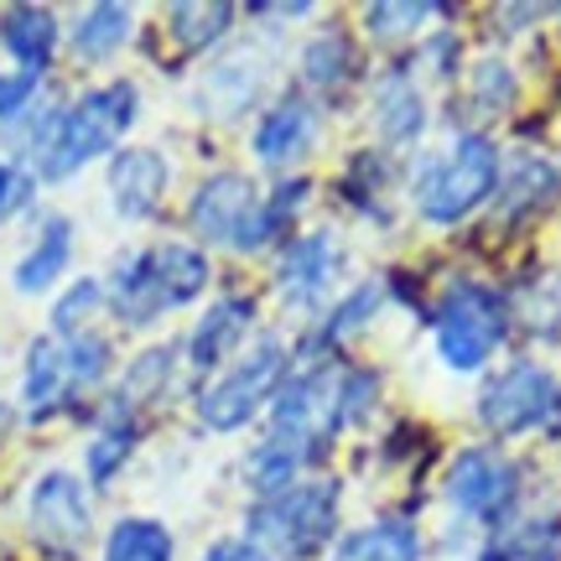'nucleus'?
<instances>
[{"label": "nucleus", "mask_w": 561, "mask_h": 561, "mask_svg": "<svg viewBox=\"0 0 561 561\" xmlns=\"http://www.w3.org/2000/svg\"><path fill=\"white\" fill-rule=\"evenodd\" d=\"M297 468H301L297 453H286L280 442L265 437L261 447H250V458H244V479H250V489L265 500V494H280L286 483L297 479Z\"/></svg>", "instance_id": "obj_28"}, {"label": "nucleus", "mask_w": 561, "mask_h": 561, "mask_svg": "<svg viewBox=\"0 0 561 561\" xmlns=\"http://www.w3.org/2000/svg\"><path fill=\"white\" fill-rule=\"evenodd\" d=\"M312 140H318V110L301 94H286L255 125V161L261 167H291L312 151Z\"/></svg>", "instance_id": "obj_12"}, {"label": "nucleus", "mask_w": 561, "mask_h": 561, "mask_svg": "<svg viewBox=\"0 0 561 561\" xmlns=\"http://www.w3.org/2000/svg\"><path fill=\"white\" fill-rule=\"evenodd\" d=\"M442 494L468 520H500L520 494V468L504 458L500 447H462L458 458L447 462Z\"/></svg>", "instance_id": "obj_9"}, {"label": "nucleus", "mask_w": 561, "mask_h": 561, "mask_svg": "<svg viewBox=\"0 0 561 561\" xmlns=\"http://www.w3.org/2000/svg\"><path fill=\"white\" fill-rule=\"evenodd\" d=\"M68 255H73V224L62 219V214H53V219L42 224V234L32 240V250L16 261V291H26V297L47 291L68 271Z\"/></svg>", "instance_id": "obj_19"}, {"label": "nucleus", "mask_w": 561, "mask_h": 561, "mask_svg": "<svg viewBox=\"0 0 561 561\" xmlns=\"http://www.w3.org/2000/svg\"><path fill=\"white\" fill-rule=\"evenodd\" d=\"M328 561H421V530L411 520L359 525V530L343 536Z\"/></svg>", "instance_id": "obj_18"}, {"label": "nucleus", "mask_w": 561, "mask_h": 561, "mask_svg": "<svg viewBox=\"0 0 561 561\" xmlns=\"http://www.w3.org/2000/svg\"><path fill=\"white\" fill-rule=\"evenodd\" d=\"M151 271H157V280H161L167 307H187V301L203 297V286H208V255H203L198 244H182V240L151 244Z\"/></svg>", "instance_id": "obj_21"}, {"label": "nucleus", "mask_w": 561, "mask_h": 561, "mask_svg": "<svg viewBox=\"0 0 561 561\" xmlns=\"http://www.w3.org/2000/svg\"><path fill=\"white\" fill-rule=\"evenodd\" d=\"M473 104H479L483 115H504L515 104V68L500 58L473 62Z\"/></svg>", "instance_id": "obj_33"}, {"label": "nucleus", "mask_w": 561, "mask_h": 561, "mask_svg": "<svg viewBox=\"0 0 561 561\" xmlns=\"http://www.w3.org/2000/svg\"><path fill=\"white\" fill-rule=\"evenodd\" d=\"M307 193H312V182H301V178H291V182H280V187H276V198L265 203V224H271V240H276L280 229H286V219L297 214L301 203H307Z\"/></svg>", "instance_id": "obj_36"}, {"label": "nucleus", "mask_w": 561, "mask_h": 561, "mask_svg": "<svg viewBox=\"0 0 561 561\" xmlns=\"http://www.w3.org/2000/svg\"><path fill=\"white\" fill-rule=\"evenodd\" d=\"M130 453H136V421H130V411H115V416L104 421L100 437L89 442V479L110 483Z\"/></svg>", "instance_id": "obj_26"}, {"label": "nucleus", "mask_w": 561, "mask_h": 561, "mask_svg": "<svg viewBox=\"0 0 561 561\" xmlns=\"http://www.w3.org/2000/svg\"><path fill=\"white\" fill-rule=\"evenodd\" d=\"M261 89H265V62L255 58V53H234V58L214 62V68L203 73L198 104H203V115L234 121V115H244L250 104L261 100Z\"/></svg>", "instance_id": "obj_14"}, {"label": "nucleus", "mask_w": 561, "mask_h": 561, "mask_svg": "<svg viewBox=\"0 0 561 561\" xmlns=\"http://www.w3.org/2000/svg\"><path fill=\"white\" fill-rule=\"evenodd\" d=\"M348 73H354V47L343 32H322L301 47V79L312 89H339L348 83Z\"/></svg>", "instance_id": "obj_25"}, {"label": "nucleus", "mask_w": 561, "mask_h": 561, "mask_svg": "<svg viewBox=\"0 0 561 561\" xmlns=\"http://www.w3.org/2000/svg\"><path fill=\"white\" fill-rule=\"evenodd\" d=\"M500 187V146L489 136H458L416 178V214L426 224H462Z\"/></svg>", "instance_id": "obj_4"}, {"label": "nucleus", "mask_w": 561, "mask_h": 561, "mask_svg": "<svg viewBox=\"0 0 561 561\" xmlns=\"http://www.w3.org/2000/svg\"><path fill=\"white\" fill-rule=\"evenodd\" d=\"M280 385H286V343L276 333H261L240 359H229L198 390V421L208 432H240L276 401Z\"/></svg>", "instance_id": "obj_5"}, {"label": "nucleus", "mask_w": 561, "mask_h": 561, "mask_svg": "<svg viewBox=\"0 0 561 561\" xmlns=\"http://www.w3.org/2000/svg\"><path fill=\"white\" fill-rule=\"evenodd\" d=\"M375 125H380V136L390 146H411L426 130V100H421L416 79L405 68H390L375 83Z\"/></svg>", "instance_id": "obj_17"}, {"label": "nucleus", "mask_w": 561, "mask_h": 561, "mask_svg": "<svg viewBox=\"0 0 561 561\" xmlns=\"http://www.w3.org/2000/svg\"><path fill=\"white\" fill-rule=\"evenodd\" d=\"M561 411V385L557 375L536 359H515L504 364L494 380L479 390V421L494 437H520L536 432Z\"/></svg>", "instance_id": "obj_7"}, {"label": "nucleus", "mask_w": 561, "mask_h": 561, "mask_svg": "<svg viewBox=\"0 0 561 561\" xmlns=\"http://www.w3.org/2000/svg\"><path fill=\"white\" fill-rule=\"evenodd\" d=\"M250 312H255V301L250 297H224L214 301L198 322H193V333H187V364L208 375V369H224V364L234 359V348H240L244 328H250Z\"/></svg>", "instance_id": "obj_13"}, {"label": "nucleus", "mask_w": 561, "mask_h": 561, "mask_svg": "<svg viewBox=\"0 0 561 561\" xmlns=\"http://www.w3.org/2000/svg\"><path fill=\"white\" fill-rule=\"evenodd\" d=\"M432 16V5H364V26L375 37H411L416 21Z\"/></svg>", "instance_id": "obj_35"}, {"label": "nucleus", "mask_w": 561, "mask_h": 561, "mask_svg": "<svg viewBox=\"0 0 561 561\" xmlns=\"http://www.w3.org/2000/svg\"><path fill=\"white\" fill-rule=\"evenodd\" d=\"M504 333H510V307L483 280H453L442 291L437 312H432V343H437V359L453 375L483 369V364L500 354Z\"/></svg>", "instance_id": "obj_3"}, {"label": "nucleus", "mask_w": 561, "mask_h": 561, "mask_svg": "<svg viewBox=\"0 0 561 561\" xmlns=\"http://www.w3.org/2000/svg\"><path fill=\"white\" fill-rule=\"evenodd\" d=\"M172 557H178V541L151 515H125L104 536V561H172Z\"/></svg>", "instance_id": "obj_22"}, {"label": "nucleus", "mask_w": 561, "mask_h": 561, "mask_svg": "<svg viewBox=\"0 0 561 561\" xmlns=\"http://www.w3.org/2000/svg\"><path fill=\"white\" fill-rule=\"evenodd\" d=\"M557 193V172L546 167L541 157H525L520 167H515V178L504 182V214H530V208H541L546 198Z\"/></svg>", "instance_id": "obj_29"}, {"label": "nucleus", "mask_w": 561, "mask_h": 561, "mask_svg": "<svg viewBox=\"0 0 561 561\" xmlns=\"http://www.w3.org/2000/svg\"><path fill=\"white\" fill-rule=\"evenodd\" d=\"M130 42V11L125 5H89L73 26V53L89 62H104Z\"/></svg>", "instance_id": "obj_23"}, {"label": "nucleus", "mask_w": 561, "mask_h": 561, "mask_svg": "<svg viewBox=\"0 0 561 561\" xmlns=\"http://www.w3.org/2000/svg\"><path fill=\"white\" fill-rule=\"evenodd\" d=\"M26 525H32V541L58 561H73L89 546L94 530V510H89V489L73 473H42L32 483V500H26Z\"/></svg>", "instance_id": "obj_8"}, {"label": "nucleus", "mask_w": 561, "mask_h": 561, "mask_svg": "<svg viewBox=\"0 0 561 561\" xmlns=\"http://www.w3.org/2000/svg\"><path fill=\"white\" fill-rule=\"evenodd\" d=\"M68 348V390H79V385H94L104 375V364H110V343L100 333H79V339H62Z\"/></svg>", "instance_id": "obj_34"}, {"label": "nucleus", "mask_w": 561, "mask_h": 561, "mask_svg": "<svg viewBox=\"0 0 561 561\" xmlns=\"http://www.w3.org/2000/svg\"><path fill=\"white\" fill-rule=\"evenodd\" d=\"M0 42L21 62V73L42 79L53 53H58V21H53V11H42V5H11L0 16Z\"/></svg>", "instance_id": "obj_16"}, {"label": "nucleus", "mask_w": 561, "mask_h": 561, "mask_svg": "<svg viewBox=\"0 0 561 561\" xmlns=\"http://www.w3.org/2000/svg\"><path fill=\"white\" fill-rule=\"evenodd\" d=\"M62 396H68V348H62V339H37L32 348H26L21 401H26L32 416H47Z\"/></svg>", "instance_id": "obj_20"}, {"label": "nucleus", "mask_w": 561, "mask_h": 561, "mask_svg": "<svg viewBox=\"0 0 561 561\" xmlns=\"http://www.w3.org/2000/svg\"><path fill=\"white\" fill-rule=\"evenodd\" d=\"M229 26H234V5H172V37H178L187 53L214 47Z\"/></svg>", "instance_id": "obj_27"}, {"label": "nucleus", "mask_w": 561, "mask_h": 561, "mask_svg": "<svg viewBox=\"0 0 561 561\" xmlns=\"http://www.w3.org/2000/svg\"><path fill=\"white\" fill-rule=\"evenodd\" d=\"M167 178H172V167H167L161 151H151V146H125V151L110 157L104 193H110L121 219H151L161 193H167Z\"/></svg>", "instance_id": "obj_10"}, {"label": "nucleus", "mask_w": 561, "mask_h": 561, "mask_svg": "<svg viewBox=\"0 0 561 561\" xmlns=\"http://www.w3.org/2000/svg\"><path fill=\"white\" fill-rule=\"evenodd\" d=\"M339 271V240L333 229H307L297 240H286L276 265V291L291 307H318V297L328 291V280Z\"/></svg>", "instance_id": "obj_11"}, {"label": "nucleus", "mask_w": 561, "mask_h": 561, "mask_svg": "<svg viewBox=\"0 0 561 561\" xmlns=\"http://www.w3.org/2000/svg\"><path fill=\"white\" fill-rule=\"evenodd\" d=\"M375 307H380V286H375V280H364V286H354V291H348V297H343L339 307H333V312L322 318L318 339H322V343H339L343 333H354V328H364Z\"/></svg>", "instance_id": "obj_32"}, {"label": "nucleus", "mask_w": 561, "mask_h": 561, "mask_svg": "<svg viewBox=\"0 0 561 561\" xmlns=\"http://www.w3.org/2000/svg\"><path fill=\"white\" fill-rule=\"evenodd\" d=\"M26 187H32V182L16 178V172H11V167L0 161V214H11V208H16V203L26 198Z\"/></svg>", "instance_id": "obj_39"}, {"label": "nucleus", "mask_w": 561, "mask_h": 561, "mask_svg": "<svg viewBox=\"0 0 561 561\" xmlns=\"http://www.w3.org/2000/svg\"><path fill=\"white\" fill-rule=\"evenodd\" d=\"M104 297H110V307H115V318L130 322V328H146V322H157L161 312H172V307H167V297H161L157 271H151V250L125 255V261L110 271Z\"/></svg>", "instance_id": "obj_15"}, {"label": "nucleus", "mask_w": 561, "mask_h": 561, "mask_svg": "<svg viewBox=\"0 0 561 561\" xmlns=\"http://www.w3.org/2000/svg\"><path fill=\"white\" fill-rule=\"evenodd\" d=\"M167 375H172V348H151V354H140L130 369H125V380H121V396H115V411H130V405L140 401H151L161 385H167Z\"/></svg>", "instance_id": "obj_30"}, {"label": "nucleus", "mask_w": 561, "mask_h": 561, "mask_svg": "<svg viewBox=\"0 0 561 561\" xmlns=\"http://www.w3.org/2000/svg\"><path fill=\"white\" fill-rule=\"evenodd\" d=\"M32 94H37V79H32V73H0V125L26 115V110H32Z\"/></svg>", "instance_id": "obj_37"}, {"label": "nucleus", "mask_w": 561, "mask_h": 561, "mask_svg": "<svg viewBox=\"0 0 561 561\" xmlns=\"http://www.w3.org/2000/svg\"><path fill=\"white\" fill-rule=\"evenodd\" d=\"M187 224H193L198 240L240 250V255H255V250L271 244L265 203L244 172H214V178L203 182L198 193H193V203H187Z\"/></svg>", "instance_id": "obj_6"}, {"label": "nucleus", "mask_w": 561, "mask_h": 561, "mask_svg": "<svg viewBox=\"0 0 561 561\" xmlns=\"http://www.w3.org/2000/svg\"><path fill=\"white\" fill-rule=\"evenodd\" d=\"M479 561H561V520H520Z\"/></svg>", "instance_id": "obj_24"}, {"label": "nucleus", "mask_w": 561, "mask_h": 561, "mask_svg": "<svg viewBox=\"0 0 561 561\" xmlns=\"http://www.w3.org/2000/svg\"><path fill=\"white\" fill-rule=\"evenodd\" d=\"M339 530V483L307 479L265 494L250 510V541L271 561H312Z\"/></svg>", "instance_id": "obj_2"}, {"label": "nucleus", "mask_w": 561, "mask_h": 561, "mask_svg": "<svg viewBox=\"0 0 561 561\" xmlns=\"http://www.w3.org/2000/svg\"><path fill=\"white\" fill-rule=\"evenodd\" d=\"M100 301H104L100 280H73L58 297V307H53V339H79L83 322L100 312Z\"/></svg>", "instance_id": "obj_31"}, {"label": "nucleus", "mask_w": 561, "mask_h": 561, "mask_svg": "<svg viewBox=\"0 0 561 561\" xmlns=\"http://www.w3.org/2000/svg\"><path fill=\"white\" fill-rule=\"evenodd\" d=\"M203 561H271V557L250 536H224V541H214L203 551Z\"/></svg>", "instance_id": "obj_38"}, {"label": "nucleus", "mask_w": 561, "mask_h": 561, "mask_svg": "<svg viewBox=\"0 0 561 561\" xmlns=\"http://www.w3.org/2000/svg\"><path fill=\"white\" fill-rule=\"evenodd\" d=\"M136 110H140V94L136 83H104V89H89L73 110H62V115H47L37 125V136H32V157H37L42 178L47 182H62L83 172L94 157L104 151H115V140L136 125Z\"/></svg>", "instance_id": "obj_1"}]
</instances>
